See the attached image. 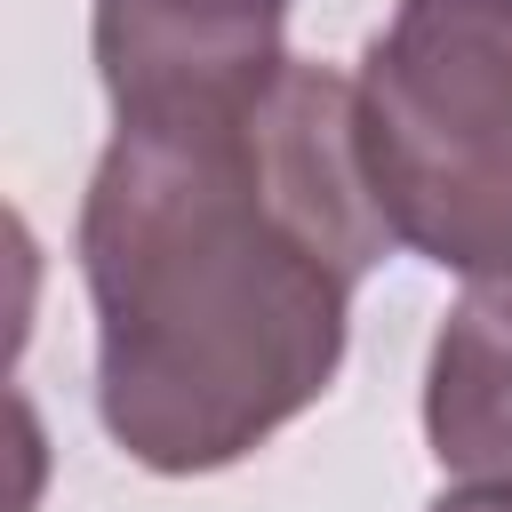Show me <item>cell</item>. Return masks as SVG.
Segmentation results:
<instances>
[{
	"label": "cell",
	"instance_id": "6da1fadb",
	"mask_svg": "<svg viewBox=\"0 0 512 512\" xmlns=\"http://www.w3.org/2000/svg\"><path fill=\"white\" fill-rule=\"evenodd\" d=\"M392 248L328 64L120 120L80 200L104 432L168 480L240 464L336 384L352 288Z\"/></svg>",
	"mask_w": 512,
	"mask_h": 512
},
{
	"label": "cell",
	"instance_id": "7a4b0ae2",
	"mask_svg": "<svg viewBox=\"0 0 512 512\" xmlns=\"http://www.w3.org/2000/svg\"><path fill=\"white\" fill-rule=\"evenodd\" d=\"M352 112L392 240L512 304V0H400Z\"/></svg>",
	"mask_w": 512,
	"mask_h": 512
},
{
	"label": "cell",
	"instance_id": "3957f363",
	"mask_svg": "<svg viewBox=\"0 0 512 512\" xmlns=\"http://www.w3.org/2000/svg\"><path fill=\"white\" fill-rule=\"evenodd\" d=\"M296 0H96V72L120 120L264 88Z\"/></svg>",
	"mask_w": 512,
	"mask_h": 512
},
{
	"label": "cell",
	"instance_id": "277c9868",
	"mask_svg": "<svg viewBox=\"0 0 512 512\" xmlns=\"http://www.w3.org/2000/svg\"><path fill=\"white\" fill-rule=\"evenodd\" d=\"M424 440L440 472L472 488H512V304L472 296L440 320L424 360Z\"/></svg>",
	"mask_w": 512,
	"mask_h": 512
},
{
	"label": "cell",
	"instance_id": "5b68a950",
	"mask_svg": "<svg viewBox=\"0 0 512 512\" xmlns=\"http://www.w3.org/2000/svg\"><path fill=\"white\" fill-rule=\"evenodd\" d=\"M432 512H512V488H472V480H464V488L440 496Z\"/></svg>",
	"mask_w": 512,
	"mask_h": 512
}]
</instances>
